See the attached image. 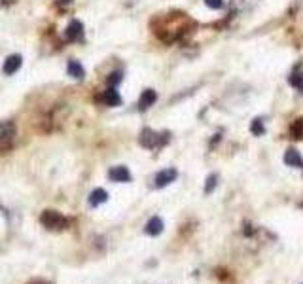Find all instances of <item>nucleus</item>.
<instances>
[{
	"mask_svg": "<svg viewBox=\"0 0 303 284\" xmlns=\"http://www.w3.org/2000/svg\"><path fill=\"white\" fill-rule=\"evenodd\" d=\"M250 129H252V133H254V135H258V137H261V135L265 133L261 119H254V121H252V125H250Z\"/></svg>",
	"mask_w": 303,
	"mask_h": 284,
	"instance_id": "nucleus-15",
	"label": "nucleus"
},
{
	"mask_svg": "<svg viewBox=\"0 0 303 284\" xmlns=\"http://www.w3.org/2000/svg\"><path fill=\"white\" fill-rule=\"evenodd\" d=\"M65 36H66V40H70V42L80 40V38L84 36V25L80 21H70V25L66 27V31H65Z\"/></svg>",
	"mask_w": 303,
	"mask_h": 284,
	"instance_id": "nucleus-4",
	"label": "nucleus"
},
{
	"mask_svg": "<svg viewBox=\"0 0 303 284\" xmlns=\"http://www.w3.org/2000/svg\"><path fill=\"white\" fill-rule=\"evenodd\" d=\"M157 101V93L153 91V89H146L144 93L141 95V101H139V108L141 110H146V108H150L153 103Z\"/></svg>",
	"mask_w": 303,
	"mask_h": 284,
	"instance_id": "nucleus-7",
	"label": "nucleus"
},
{
	"mask_svg": "<svg viewBox=\"0 0 303 284\" xmlns=\"http://www.w3.org/2000/svg\"><path fill=\"white\" fill-rule=\"evenodd\" d=\"M121 82V72H112L108 78V84L110 85H118Z\"/></svg>",
	"mask_w": 303,
	"mask_h": 284,
	"instance_id": "nucleus-19",
	"label": "nucleus"
},
{
	"mask_svg": "<svg viewBox=\"0 0 303 284\" xmlns=\"http://www.w3.org/2000/svg\"><path fill=\"white\" fill-rule=\"evenodd\" d=\"M40 222H42L44 227L48 229H53V231H61L66 227V220L63 214H59L57 211H44L42 216H40Z\"/></svg>",
	"mask_w": 303,
	"mask_h": 284,
	"instance_id": "nucleus-1",
	"label": "nucleus"
},
{
	"mask_svg": "<svg viewBox=\"0 0 303 284\" xmlns=\"http://www.w3.org/2000/svg\"><path fill=\"white\" fill-rule=\"evenodd\" d=\"M108 178L112 182H129L131 172L127 167H114L108 170Z\"/></svg>",
	"mask_w": 303,
	"mask_h": 284,
	"instance_id": "nucleus-5",
	"label": "nucleus"
},
{
	"mask_svg": "<svg viewBox=\"0 0 303 284\" xmlns=\"http://www.w3.org/2000/svg\"><path fill=\"white\" fill-rule=\"evenodd\" d=\"M216 180H218L216 174H210V176H208V180H206V184H205V193H212V191H214V188H216Z\"/></svg>",
	"mask_w": 303,
	"mask_h": 284,
	"instance_id": "nucleus-17",
	"label": "nucleus"
},
{
	"mask_svg": "<svg viewBox=\"0 0 303 284\" xmlns=\"http://www.w3.org/2000/svg\"><path fill=\"white\" fill-rule=\"evenodd\" d=\"M176 176H178L176 169H165V170H161V172L155 174L153 184H155V188H165V186H169L171 182H174Z\"/></svg>",
	"mask_w": 303,
	"mask_h": 284,
	"instance_id": "nucleus-2",
	"label": "nucleus"
},
{
	"mask_svg": "<svg viewBox=\"0 0 303 284\" xmlns=\"http://www.w3.org/2000/svg\"><path fill=\"white\" fill-rule=\"evenodd\" d=\"M163 231V220L159 216H153L150 218V222L146 224V233L152 235V237H155V235H159Z\"/></svg>",
	"mask_w": 303,
	"mask_h": 284,
	"instance_id": "nucleus-9",
	"label": "nucleus"
},
{
	"mask_svg": "<svg viewBox=\"0 0 303 284\" xmlns=\"http://www.w3.org/2000/svg\"><path fill=\"white\" fill-rule=\"evenodd\" d=\"M63 2H72V0H63Z\"/></svg>",
	"mask_w": 303,
	"mask_h": 284,
	"instance_id": "nucleus-20",
	"label": "nucleus"
},
{
	"mask_svg": "<svg viewBox=\"0 0 303 284\" xmlns=\"http://www.w3.org/2000/svg\"><path fill=\"white\" fill-rule=\"evenodd\" d=\"M102 101H104L108 106H119V105H121V97H119V93L114 89V87H110V89H106V91H104V95H102Z\"/></svg>",
	"mask_w": 303,
	"mask_h": 284,
	"instance_id": "nucleus-11",
	"label": "nucleus"
},
{
	"mask_svg": "<svg viewBox=\"0 0 303 284\" xmlns=\"http://www.w3.org/2000/svg\"><path fill=\"white\" fill-rule=\"evenodd\" d=\"M290 82H292L294 87H298V89H300V91L303 93V74H302V72H296V74H294L292 78H290Z\"/></svg>",
	"mask_w": 303,
	"mask_h": 284,
	"instance_id": "nucleus-16",
	"label": "nucleus"
},
{
	"mask_svg": "<svg viewBox=\"0 0 303 284\" xmlns=\"http://www.w3.org/2000/svg\"><path fill=\"white\" fill-rule=\"evenodd\" d=\"M106 199H108V193H106L102 188H97V189H93L91 195H89V205H91V207H99V205L106 203Z\"/></svg>",
	"mask_w": 303,
	"mask_h": 284,
	"instance_id": "nucleus-8",
	"label": "nucleus"
},
{
	"mask_svg": "<svg viewBox=\"0 0 303 284\" xmlns=\"http://www.w3.org/2000/svg\"><path fill=\"white\" fill-rule=\"evenodd\" d=\"M21 55H10L6 61H4V74H8V76H11V74H15L19 68H21Z\"/></svg>",
	"mask_w": 303,
	"mask_h": 284,
	"instance_id": "nucleus-6",
	"label": "nucleus"
},
{
	"mask_svg": "<svg viewBox=\"0 0 303 284\" xmlns=\"http://www.w3.org/2000/svg\"><path fill=\"white\" fill-rule=\"evenodd\" d=\"M161 135H157V133H153L152 129H144L141 135V144L144 148H155L161 144Z\"/></svg>",
	"mask_w": 303,
	"mask_h": 284,
	"instance_id": "nucleus-3",
	"label": "nucleus"
},
{
	"mask_svg": "<svg viewBox=\"0 0 303 284\" xmlns=\"http://www.w3.org/2000/svg\"><path fill=\"white\" fill-rule=\"evenodd\" d=\"M11 137H13V125L10 121H0V146L11 140Z\"/></svg>",
	"mask_w": 303,
	"mask_h": 284,
	"instance_id": "nucleus-12",
	"label": "nucleus"
},
{
	"mask_svg": "<svg viewBox=\"0 0 303 284\" xmlns=\"http://www.w3.org/2000/svg\"><path fill=\"white\" fill-rule=\"evenodd\" d=\"M284 163H286L288 167H300V165H302V156H300V152L294 150V148H290V150L284 154Z\"/></svg>",
	"mask_w": 303,
	"mask_h": 284,
	"instance_id": "nucleus-10",
	"label": "nucleus"
},
{
	"mask_svg": "<svg viewBox=\"0 0 303 284\" xmlns=\"http://www.w3.org/2000/svg\"><path fill=\"white\" fill-rule=\"evenodd\" d=\"M205 4L208 8H212V10H220V8H224V0H205Z\"/></svg>",
	"mask_w": 303,
	"mask_h": 284,
	"instance_id": "nucleus-18",
	"label": "nucleus"
},
{
	"mask_svg": "<svg viewBox=\"0 0 303 284\" xmlns=\"http://www.w3.org/2000/svg\"><path fill=\"white\" fill-rule=\"evenodd\" d=\"M68 74H70L72 78H76V80H82L84 74H86V70H84V66L78 63V61H70V63H68Z\"/></svg>",
	"mask_w": 303,
	"mask_h": 284,
	"instance_id": "nucleus-13",
	"label": "nucleus"
},
{
	"mask_svg": "<svg viewBox=\"0 0 303 284\" xmlns=\"http://www.w3.org/2000/svg\"><path fill=\"white\" fill-rule=\"evenodd\" d=\"M290 133H292V138H303V119H298L294 123Z\"/></svg>",
	"mask_w": 303,
	"mask_h": 284,
	"instance_id": "nucleus-14",
	"label": "nucleus"
}]
</instances>
